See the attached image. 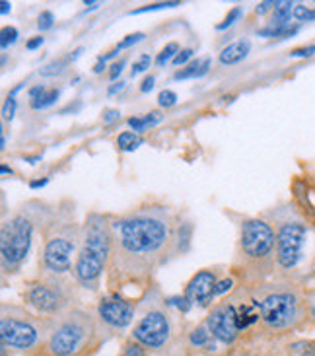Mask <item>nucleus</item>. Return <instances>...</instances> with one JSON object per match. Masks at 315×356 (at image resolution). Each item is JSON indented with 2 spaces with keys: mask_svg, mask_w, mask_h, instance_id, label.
<instances>
[{
  "mask_svg": "<svg viewBox=\"0 0 315 356\" xmlns=\"http://www.w3.org/2000/svg\"><path fill=\"white\" fill-rule=\"evenodd\" d=\"M177 224L170 207L144 204L113 218V251L107 269V286H152L154 275L175 257Z\"/></svg>",
  "mask_w": 315,
  "mask_h": 356,
  "instance_id": "obj_1",
  "label": "nucleus"
},
{
  "mask_svg": "<svg viewBox=\"0 0 315 356\" xmlns=\"http://www.w3.org/2000/svg\"><path fill=\"white\" fill-rule=\"evenodd\" d=\"M265 220L273 226L277 238L275 277L277 280L298 284L312 269V261L315 257L312 253L315 238L314 226L292 204L270 211Z\"/></svg>",
  "mask_w": 315,
  "mask_h": 356,
  "instance_id": "obj_2",
  "label": "nucleus"
},
{
  "mask_svg": "<svg viewBox=\"0 0 315 356\" xmlns=\"http://www.w3.org/2000/svg\"><path fill=\"white\" fill-rule=\"evenodd\" d=\"M104 341L96 312L78 306L60 316L47 318V339L41 355L92 356Z\"/></svg>",
  "mask_w": 315,
  "mask_h": 356,
  "instance_id": "obj_3",
  "label": "nucleus"
},
{
  "mask_svg": "<svg viewBox=\"0 0 315 356\" xmlns=\"http://www.w3.org/2000/svg\"><path fill=\"white\" fill-rule=\"evenodd\" d=\"M113 251V218L102 212H90L82 224V238L78 248L72 279L80 289L96 292L102 284Z\"/></svg>",
  "mask_w": 315,
  "mask_h": 356,
  "instance_id": "obj_4",
  "label": "nucleus"
},
{
  "mask_svg": "<svg viewBox=\"0 0 315 356\" xmlns=\"http://www.w3.org/2000/svg\"><path fill=\"white\" fill-rule=\"evenodd\" d=\"M275 259L277 238L273 226L265 218H245L239 224L236 275L251 289L261 286L275 275Z\"/></svg>",
  "mask_w": 315,
  "mask_h": 356,
  "instance_id": "obj_5",
  "label": "nucleus"
},
{
  "mask_svg": "<svg viewBox=\"0 0 315 356\" xmlns=\"http://www.w3.org/2000/svg\"><path fill=\"white\" fill-rule=\"evenodd\" d=\"M253 304L259 312L261 325L270 333H288L298 329L307 314V296L294 282L277 280L275 284L255 286Z\"/></svg>",
  "mask_w": 315,
  "mask_h": 356,
  "instance_id": "obj_6",
  "label": "nucleus"
},
{
  "mask_svg": "<svg viewBox=\"0 0 315 356\" xmlns=\"http://www.w3.org/2000/svg\"><path fill=\"white\" fill-rule=\"evenodd\" d=\"M43 245L39 250V267L41 273L51 275H68L74 269L82 226H78L74 218L68 214L55 212L41 226Z\"/></svg>",
  "mask_w": 315,
  "mask_h": 356,
  "instance_id": "obj_7",
  "label": "nucleus"
},
{
  "mask_svg": "<svg viewBox=\"0 0 315 356\" xmlns=\"http://www.w3.org/2000/svg\"><path fill=\"white\" fill-rule=\"evenodd\" d=\"M53 211L47 212L45 207L38 211H16L2 218L0 226V261L4 275L18 273L28 261L33 234L38 224H45Z\"/></svg>",
  "mask_w": 315,
  "mask_h": 356,
  "instance_id": "obj_8",
  "label": "nucleus"
},
{
  "mask_svg": "<svg viewBox=\"0 0 315 356\" xmlns=\"http://www.w3.org/2000/svg\"><path fill=\"white\" fill-rule=\"evenodd\" d=\"M47 339V318L26 306L4 302L0 306V345L10 353L39 355Z\"/></svg>",
  "mask_w": 315,
  "mask_h": 356,
  "instance_id": "obj_9",
  "label": "nucleus"
},
{
  "mask_svg": "<svg viewBox=\"0 0 315 356\" xmlns=\"http://www.w3.org/2000/svg\"><path fill=\"white\" fill-rule=\"evenodd\" d=\"M173 333V316L165 306V298L156 286L146 289L138 302V314L131 329V339L148 353H160L172 343Z\"/></svg>",
  "mask_w": 315,
  "mask_h": 356,
  "instance_id": "obj_10",
  "label": "nucleus"
},
{
  "mask_svg": "<svg viewBox=\"0 0 315 356\" xmlns=\"http://www.w3.org/2000/svg\"><path fill=\"white\" fill-rule=\"evenodd\" d=\"M76 280L68 279L67 275H51L39 273L38 279L29 280L24 289V306L43 318H55L68 309L78 308Z\"/></svg>",
  "mask_w": 315,
  "mask_h": 356,
  "instance_id": "obj_11",
  "label": "nucleus"
},
{
  "mask_svg": "<svg viewBox=\"0 0 315 356\" xmlns=\"http://www.w3.org/2000/svg\"><path fill=\"white\" fill-rule=\"evenodd\" d=\"M138 314V304L131 298H124L121 292H109L107 296L99 298L96 306V318L102 333L117 335L131 327V323Z\"/></svg>",
  "mask_w": 315,
  "mask_h": 356,
  "instance_id": "obj_12",
  "label": "nucleus"
},
{
  "mask_svg": "<svg viewBox=\"0 0 315 356\" xmlns=\"http://www.w3.org/2000/svg\"><path fill=\"white\" fill-rule=\"evenodd\" d=\"M204 323H207V327L212 333V337L216 339L220 345H224V347H232L239 339V335L243 333L241 321H239L238 306H236L234 300H226V302L214 304L207 319H204Z\"/></svg>",
  "mask_w": 315,
  "mask_h": 356,
  "instance_id": "obj_13",
  "label": "nucleus"
},
{
  "mask_svg": "<svg viewBox=\"0 0 315 356\" xmlns=\"http://www.w3.org/2000/svg\"><path fill=\"white\" fill-rule=\"evenodd\" d=\"M218 275V269H201L187 282V286L183 290V296L197 308H210L214 302V286L220 280Z\"/></svg>",
  "mask_w": 315,
  "mask_h": 356,
  "instance_id": "obj_14",
  "label": "nucleus"
},
{
  "mask_svg": "<svg viewBox=\"0 0 315 356\" xmlns=\"http://www.w3.org/2000/svg\"><path fill=\"white\" fill-rule=\"evenodd\" d=\"M249 51H251V41L249 39H238V41L229 43L220 51L218 60L224 67H232V65L241 63L243 58H248Z\"/></svg>",
  "mask_w": 315,
  "mask_h": 356,
  "instance_id": "obj_15",
  "label": "nucleus"
},
{
  "mask_svg": "<svg viewBox=\"0 0 315 356\" xmlns=\"http://www.w3.org/2000/svg\"><path fill=\"white\" fill-rule=\"evenodd\" d=\"M216 339L212 337V333L207 327V323H202V325H197V327L193 329L191 333H189V345L191 348H202V350H216Z\"/></svg>",
  "mask_w": 315,
  "mask_h": 356,
  "instance_id": "obj_16",
  "label": "nucleus"
},
{
  "mask_svg": "<svg viewBox=\"0 0 315 356\" xmlns=\"http://www.w3.org/2000/svg\"><path fill=\"white\" fill-rule=\"evenodd\" d=\"M210 70V58H197V60H191L187 67L179 68L175 74H173V80H191V78H202L204 74H209Z\"/></svg>",
  "mask_w": 315,
  "mask_h": 356,
  "instance_id": "obj_17",
  "label": "nucleus"
},
{
  "mask_svg": "<svg viewBox=\"0 0 315 356\" xmlns=\"http://www.w3.org/2000/svg\"><path fill=\"white\" fill-rule=\"evenodd\" d=\"M294 2L288 0H277V6L273 10V16L268 19L267 26L273 28H282V26H290V19L294 18Z\"/></svg>",
  "mask_w": 315,
  "mask_h": 356,
  "instance_id": "obj_18",
  "label": "nucleus"
},
{
  "mask_svg": "<svg viewBox=\"0 0 315 356\" xmlns=\"http://www.w3.org/2000/svg\"><path fill=\"white\" fill-rule=\"evenodd\" d=\"M300 31V24H290V26H282V28H273V26H265V28L257 29L259 38L267 39H288L294 38Z\"/></svg>",
  "mask_w": 315,
  "mask_h": 356,
  "instance_id": "obj_19",
  "label": "nucleus"
},
{
  "mask_svg": "<svg viewBox=\"0 0 315 356\" xmlns=\"http://www.w3.org/2000/svg\"><path fill=\"white\" fill-rule=\"evenodd\" d=\"M144 145V138L134 131H123L121 135L117 136V146L121 152H134L136 148H140Z\"/></svg>",
  "mask_w": 315,
  "mask_h": 356,
  "instance_id": "obj_20",
  "label": "nucleus"
},
{
  "mask_svg": "<svg viewBox=\"0 0 315 356\" xmlns=\"http://www.w3.org/2000/svg\"><path fill=\"white\" fill-rule=\"evenodd\" d=\"M58 97H60V90H58V88H49L43 96L38 97V99H33V102H29V107L35 109V111H43V109H47V107L55 106L58 102Z\"/></svg>",
  "mask_w": 315,
  "mask_h": 356,
  "instance_id": "obj_21",
  "label": "nucleus"
},
{
  "mask_svg": "<svg viewBox=\"0 0 315 356\" xmlns=\"http://www.w3.org/2000/svg\"><path fill=\"white\" fill-rule=\"evenodd\" d=\"M70 65V60L67 58H55V60H51L49 65H45V67L39 70V74L45 78H53V76H60L65 70H67V67Z\"/></svg>",
  "mask_w": 315,
  "mask_h": 356,
  "instance_id": "obj_22",
  "label": "nucleus"
},
{
  "mask_svg": "<svg viewBox=\"0 0 315 356\" xmlns=\"http://www.w3.org/2000/svg\"><path fill=\"white\" fill-rule=\"evenodd\" d=\"M181 49H179V43H175V41H172V43H168L165 47L158 53V57H156V65L160 68H163L168 63H173V58L177 57V53H179Z\"/></svg>",
  "mask_w": 315,
  "mask_h": 356,
  "instance_id": "obj_23",
  "label": "nucleus"
},
{
  "mask_svg": "<svg viewBox=\"0 0 315 356\" xmlns=\"http://www.w3.org/2000/svg\"><path fill=\"white\" fill-rule=\"evenodd\" d=\"M18 29L14 28V26H4V28L0 29V47H2V51H6L10 45H14L18 41Z\"/></svg>",
  "mask_w": 315,
  "mask_h": 356,
  "instance_id": "obj_24",
  "label": "nucleus"
},
{
  "mask_svg": "<svg viewBox=\"0 0 315 356\" xmlns=\"http://www.w3.org/2000/svg\"><path fill=\"white\" fill-rule=\"evenodd\" d=\"M165 306L168 308H175L181 314H189L193 309V304L185 296H165Z\"/></svg>",
  "mask_w": 315,
  "mask_h": 356,
  "instance_id": "obj_25",
  "label": "nucleus"
},
{
  "mask_svg": "<svg viewBox=\"0 0 315 356\" xmlns=\"http://www.w3.org/2000/svg\"><path fill=\"white\" fill-rule=\"evenodd\" d=\"M290 350L296 356H315V341H296L290 345Z\"/></svg>",
  "mask_w": 315,
  "mask_h": 356,
  "instance_id": "obj_26",
  "label": "nucleus"
},
{
  "mask_svg": "<svg viewBox=\"0 0 315 356\" xmlns=\"http://www.w3.org/2000/svg\"><path fill=\"white\" fill-rule=\"evenodd\" d=\"M117 356H148V350H146L144 347H140L136 341L129 339V341L123 345V348L119 350V355Z\"/></svg>",
  "mask_w": 315,
  "mask_h": 356,
  "instance_id": "obj_27",
  "label": "nucleus"
},
{
  "mask_svg": "<svg viewBox=\"0 0 315 356\" xmlns=\"http://www.w3.org/2000/svg\"><path fill=\"white\" fill-rule=\"evenodd\" d=\"M241 16H243V6H234V8L228 12V16L224 18V22H220L218 26H216V29H218V31H224V29L232 28Z\"/></svg>",
  "mask_w": 315,
  "mask_h": 356,
  "instance_id": "obj_28",
  "label": "nucleus"
},
{
  "mask_svg": "<svg viewBox=\"0 0 315 356\" xmlns=\"http://www.w3.org/2000/svg\"><path fill=\"white\" fill-rule=\"evenodd\" d=\"M175 6H181V2H156V4H148V6H143V8L131 10L129 14H131V16H138V14H146V12H156V10L175 8Z\"/></svg>",
  "mask_w": 315,
  "mask_h": 356,
  "instance_id": "obj_29",
  "label": "nucleus"
},
{
  "mask_svg": "<svg viewBox=\"0 0 315 356\" xmlns=\"http://www.w3.org/2000/svg\"><path fill=\"white\" fill-rule=\"evenodd\" d=\"M294 19L302 22H315V8H309L306 4H296L294 6Z\"/></svg>",
  "mask_w": 315,
  "mask_h": 356,
  "instance_id": "obj_30",
  "label": "nucleus"
},
{
  "mask_svg": "<svg viewBox=\"0 0 315 356\" xmlns=\"http://www.w3.org/2000/svg\"><path fill=\"white\" fill-rule=\"evenodd\" d=\"M150 65H152V57L148 55V53H143L140 57H138V60L134 63L133 68H131V76H138V74H143V72H146L148 68H150Z\"/></svg>",
  "mask_w": 315,
  "mask_h": 356,
  "instance_id": "obj_31",
  "label": "nucleus"
},
{
  "mask_svg": "<svg viewBox=\"0 0 315 356\" xmlns=\"http://www.w3.org/2000/svg\"><path fill=\"white\" fill-rule=\"evenodd\" d=\"M177 94L173 92V90H162L160 92V96H158V104L160 107H165V109H170V107L177 106Z\"/></svg>",
  "mask_w": 315,
  "mask_h": 356,
  "instance_id": "obj_32",
  "label": "nucleus"
},
{
  "mask_svg": "<svg viewBox=\"0 0 315 356\" xmlns=\"http://www.w3.org/2000/svg\"><path fill=\"white\" fill-rule=\"evenodd\" d=\"M144 38H146V35H144L143 31H136V33H129L127 38L121 39V41L117 43V49H119V51H124V49H131V47H133V45H136V43H140V41H143Z\"/></svg>",
  "mask_w": 315,
  "mask_h": 356,
  "instance_id": "obj_33",
  "label": "nucleus"
},
{
  "mask_svg": "<svg viewBox=\"0 0 315 356\" xmlns=\"http://www.w3.org/2000/svg\"><path fill=\"white\" fill-rule=\"evenodd\" d=\"M53 26H55V14H53L51 10H43L38 18V28L41 29V31H47V29H51Z\"/></svg>",
  "mask_w": 315,
  "mask_h": 356,
  "instance_id": "obj_34",
  "label": "nucleus"
},
{
  "mask_svg": "<svg viewBox=\"0 0 315 356\" xmlns=\"http://www.w3.org/2000/svg\"><path fill=\"white\" fill-rule=\"evenodd\" d=\"M16 109H18V102H16V97H6L4 107H2V119H4V121H12L14 115H16Z\"/></svg>",
  "mask_w": 315,
  "mask_h": 356,
  "instance_id": "obj_35",
  "label": "nucleus"
},
{
  "mask_svg": "<svg viewBox=\"0 0 315 356\" xmlns=\"http://www.w3.org/2000/svg\"><path fill=\"white\" fill-rule=\"evenodd\" d=\"M234 284H236L234 277H224V279H220L218 282H216V286H214V298L229 292V290L234 289Z\"/></svg>",
  "mask_w": 315,
  "mask_h": 356,
  "instance_id": "obj_36",
  "label": "nucleus"
},
{
  "mask_svg": "<svg viewBox=\"0 0 315 356\" xmlns=\"http://www.w3.org/2000/svg\"><path fill=\"white\" fill-rule=\"evenodd\" d=\"M195 55V51L193 49H181L179 53H177V57L173 58V67H187L189 65V60L193 58Z\"/></svg>",
  "mask_w": 315,
  "mask_h": 356,
  "instance_id": "obj_37",
  "label": "nucleus"
},
{
  "mask_svg": "<svg viewBox=\"0 0 315 356\" xmlns=\"http://www.w3.org/2000/svg\"><path fill=\"white\" fill-rule=\"evenodd\" d=\"M124 65H127V58H121V60H117V63H113V65L109 67V80H111V82H117V80H119Z\"/></svg>",
  "mask_w": 315,
  "mask_h": 356,
  "instance_id": "obj_38",
  "label": "nucleus"
},
{
  "mask_svg": "<svg viewBox=\"0 0 315 356\" xmlns=\"http://www.w3.org/2000/svg\"><path fill=\"white\" fill-rule=\"evenodd\" d=\"M82 99H74V102H70L68 106H65L60 111H58V115H76L78 111L82 109Z\"/></svg>",
  "mask_w": 315,
  "mask_h": 356,
  "instance_id": "obj_39",
  "label": "nucleus"
},
{
  "mask_svg": "<svg viewBox=\"0 0 315 356\" xmlns=\"http://www.w3.org/2000/svg\"><path fill=\"white\" fill-rule=\"evenodd\" d=\"M127 125L131 127L134 133H138V135H143V133H146V131H148V129H146V125H144V117H129Z\"/></svg>",
  "mask_w": 315,
  "mask_h": 356,
  "instance_id": "obj_40",
  "label": "nucleus"
},
{
  "mask_svg": "<svg viewBox=\"0 0 315 356\" xmlns=\"http://www.w3.org/2000/svg\"><path fill=\"white\" fill-rule=\"evenodd\" d=\"M162 119L163 115L160 113V111H150V113H146V115H144V125H146V129H152V127L158 125Z\"/></svg>",
  "mask_w": 315,
  "mask_h": 356,
  "instance_id": "obj_41",
  "label": "nucleus"
},
{
  "mask_svg": "<svg viewBox=\"0 0 315 356\" xmlns=\"http://www.w3.org/2000/svg\"><path fill=\"white\" fill-rule=\"evenodd\" d=\"M102 119H104L105 125H111V123H115V121H119V119H121V111H119V109H104Z\"/></svg>",
  "mask_w": 315,
  "mask_h": 356,
  "instance_id": "obj_42",
  "label": "nucleus"
},
{
  "mask_svg": "<svg viewBox=\"0 0 315 356\" xmlns=\"http://www.w3.org/2000/svg\"><path fill=\"white\" fill-rule=\"evenodd\" d=\"M315 55V45H307V47H300L294 49L290 53V57H300V58H309Z\"/></svg>",
  "mask_w": 315,
  "mask_h": 356,
  "instance_id": "obj_43",
  "label": "nucleus"
},
{
  "mask_svg": "<svg viewBox=\"0 0 315 356\" xmlns=\"http://www.w3.org/2000/svg\"><path fill=\"white\" fill-rule=\"evenodd\" d=\"M275 6H277V2H275V0H265V2H259L257 6H255V14H257V16H265L267 12L275 10Z\"/></svg>",
  "mask_w": 315,
  "mask_h": 356,
  "instance_id": "obj_44",
  "label": "nucleus"
},
{
  "mask_svg": "<svg viewBox=\"0 0 315 356\" xmlns=\"http://www.w3.org/2000/svg\"><path fill=\"white\" fill-rule=\"evenodd\" d=\"M49 88L45 86V84H35V86H31L28 90V97L29 102H33V99H38V97H41L45 92H47Z\"/></svg>",
  "mask_w": 315,
  "mask_h": 356,
  "instance_id": "obj_45",
  "label": "nucleus"
},
{
  "mask_svg": "<svg viewBox=\"0 0 315 356\" xmlns=\"http://www.w3.org/2000/svg\"><path fill=\"white\" fill-rule=\"evenodd\" d=\"M154 82H156V78H154L152 74H150V76L144 78L143 82H140V92H143V94H148V92H152V90H154Z\"/></svg>",
  "mask_w": 315,
  "mask_h": 356,
  "instance_id": "obj_46",
  "label": "nucleus"
},
{
  "mask_svg": "<svg viewBox=\"0 0 315 356\" xmlns=\"http://www.w3.org/2000/svg\"><path fill=\"white\" fill-rule=\"evenodd\" d=\"M43 43H45V38H41V35H35V38H31L28 43H26V49H28V51H35V49L41 47Z\"/></svg>",
  "mask_w": 315,
  "mask_h": 356,
  "instance_id": "obj_47",
  "label": "nucleus"
},
{
  "mask_svg": "<svg viewBox=\"0 0 315 356\" xmlns=\"http://www.w3.org/2000/svg\"><path fill=\"white\" fill-rule=\"evenodd\" d=\"M47 183H49V177H39V179H31V181H29V189H33V191H35V189H43V187H45Z\"/></svg>",
  "mask_w": 315,
  "mask_h": 356,
  "instance_id": "obj_48",
  "label": "nucleus"
},
{
  "mask_svg": "<svg viewBox=\"0 0 315 356\" xmlns=\"http://www.w3.org/2000/svg\"><path fill=\"white\" fill-rule=\"evenodd\" d=\"M123 88H124L123 80H119V82H113L111 86L107 88V96H115V94H119V92H121Z\"/></svg>",
  "mask_w": 315,
  "mask_h": 356,
  "instance_id": "obj_49",
  "label": "nucleus"
},
{
  "mask_svg": "<svg viewBox=\"0 0 315 356\" xmlns=\"http://www.w3.org/2000/svg\"><path fill=\"white\" fill-rule=\"evenodd\" d=\"M307 314H309V318L315 319V292L312 296H307Z\"/></svg>",
  "mask_w": 315,
  "mask_h": 356,
  "instance_id": "obj_50",
  "label": "nucleus"
},
{
  "mask_svg": "<svg viewBox=\"0 0 315 356\" xmlns=\"http://www.w3.org/2000/svg\"><path fill=\"white\" fill-rule=\"evenodd\" d=\"M117 55H119V49L115 47V49H111L109 53H105V55H99V58H97V60H104V63H107L109 58L117 57Z\"/></svg>",
  "mask_w": 315,
  "mask_h": 356,
  "instance_id": "obj_51",
  "label": "nucleus"
},
{
  "mask_svg": "<svg viewBox=\"0 0 315 356\" xmlns=\"http://www.w3.org/2000/svg\"><path fill=\"white\" fill-rule=\"evenodd\" d=\"M82 53H84V47L74 49V51H72V53L68 55V60H70V63H74V60H76V58L80 57V55H82Z\"/></svg>",
  "mask_w": 315,
  "mask_h": 356,
  "instance_id": "obj_52",
  "label": "nucleus"
},
{
  "mask_svg": "<svg viewBox=\"0 0 315 356\" xmlns=\"http://www.w3.org/2000/svg\"><path fill=\"white\" fill-rule=\"evenodd\" d=\"M10 10H12V4H10L8 0H2V2H0V14L4 16V14H8Z\"/></svg>",
  "mask_w": 315,
  "mask_h": 356,
  "instance_id": "obj_53",
  "label": "nucleus"
},
{
  "mask_svg": "<svg viewBox=\"0 0 315 356\" xmlns=\"http://www.w3.org/2000/svg\"><path fill=\"white\" fill-rule=\"evenodd\" d=\"M24 162H28V164L35 165L38 162H41V154L38 156H24Z\"/></svg>",
  "mask_w": 315,
  "mask_h": 356,
  "instance_id": "obj_54",
  "label": "nucleus"
},
{
  "mask_svg": "<svg viewBox=\"0 0 315 356\" xmlns=\"http://www.w3.org/2000/svg\"><path fill=\"white\" fill-rule=\"evenodd\" d=\"M105 68H107V67H105L104 60H97V63H96V65H94V68H92V70H94L96 74H99V72H104Z\"/></svg>",
  "mask_w": 315,
  "mask_h": 356,
  "instance_id": "obj_55",
  "label": "nucleus"
},
{
  "mask_svg": "<svg viewBox=\"0 0 315 356\" xmlns=\"http://www.w3.org/2000/svg\"><path fill=\"white\" fill-rule=\"evenodd\" d=\"M0 174H2V175H14V170H12V168H8L6 164H2V165H0Z\"/></svg>",
  "mask_w": 315,
  "mask_h": 356,
  "instance_id": "obj_56",
  "label": "nucleus"
},
{
  "mask_svg": "<svg viewBox=\"0 0 315 356\" xmlns=\"http://www.w3.org/2000/svg\"><path fill=\"white\" fill-rule=\"evenodd\" d=\"M312 189H314V191H315V172H314V174H312Z\"/></svg>",
  "mask_w": 315,
  "mask_h": 356,
  "instance_id": "obj_57",
  "label": "nucleus"
},
{
  "mask_svg": "<svg viewBox=\"0 0 315 356\" xmlns=\"http://www.w3.org/2000/svg\"><path fill=\"white\" fill-rule=\"evenodd\" d=\"M236 356H259V355H251V353H243V355H236Z\"/></svg>",
  "mask_w": 315,
  "mask_h": 356,
  "instance_id": "obj_58",
  "label": "nucleus"
},
{
  "mask_svg": "<svg viewBox=\"0 0 315 356\" xmlns=\"http://www.w3.org/2000/svg\"><path fill=\"white\" fill-rule=\"evenodd\" d=\"M38 356H43V355H41V353H39V355Z\"/></svg>",
  "mask_w": 315,
  "mask_h": 356,
  "instance_id": "obj_59",
  "label": "nucleus"
},
{
  "mask_svg": "<svg viewBox=\"0 0 315 356\" xmlns=\"http://www.w3.org/2000/svg\"><path fill=\"white\" fill-rule=\"evenodd\" d=\"M314 218H315V211H314Z\"/></svg>",
  "mask_w": 315,
  "mask_h": 356,
  "instance_id": "obj_60",
  "label": "nucleus"
}]
</instances>
